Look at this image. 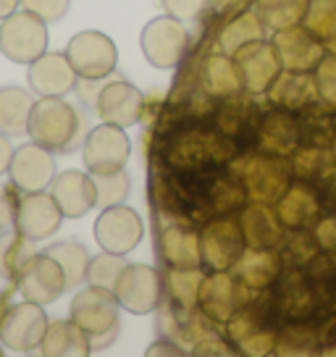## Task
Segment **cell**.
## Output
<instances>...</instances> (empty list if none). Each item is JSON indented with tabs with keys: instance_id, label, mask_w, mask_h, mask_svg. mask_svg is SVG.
Here are the masks:
<instances>
[{
	"instance_id": "cell-26",
	"label": "cell",
	"mask_w": 336,
	"mask_h": 357,
	"mask_svg": "<svg viewBox=\"0 0 336 357\" xmlns=\"http://www.w3.org/2000/svg\"><path fill=\"white\" fill-rule=\"evenodd\" d=\"M13 291H16V287L13 284H8L6 289H0V321H3V315L8 312V307L13 305Z\"/></svg>"
},
{
	"instance_id": "cell-11",
	"label": "cell",
	"mask_w": 336,
	"mask_h": 357,
	"mask_svg": "<svg viewBox=\"0 0 336 357\" xmlns=\"http://www.w3.org/2000/svg\"><path fill=\"white\" fill-rule=\"evenodd\" d=\"M56 174V153H50L47 147L37 145V142H24V145L13 147L6 178L19 192H43L50 190Z\"/></svg>"
},
{
	"instance_id": "cell-25",
	"label": "cell",
	"mask_w": 336,
	"mask_h": 357,
	"mask_svg": "<svg viewBox=\"0 0 336 357\" xmlns=\"http://www.w3.org/2000/svg\"><path fill=\"white\" fill-rule=\"evenodd\" d=\"M11 155H13L11 137L0 132V176H6V174H8V166H11Z\"/></svg>"
},
{
	"instance_id": "cell-7",
	"label": "cell",
	"mask_w": 336,
	"mask_h": 357,
	"mask_svg": "<svg viewBox=\"0 0 336 357\" xmlns=\"http://www.w3.org/2000/svg\"><path fill=\"white\" fill-rule=\"evenodd\" d=\"M132 153V142L123 134L121 126L116 123H105L95 126L87 132L84 145H82V158H84V168L90 174H116L126 166Z\"/></svg>"
},
{
	"instance_id": "cell-4",
	"label": "cell",
	"mask_w": 336,
	"mask_h": 357,
	"mask_svg": "<svg viewBox=\"0 0 336 357\" xmlns=\"http://www.w3.org/2000/svg\"><path fill=\"white\" fill-rule=\"evenodd\" d=\"M45 305L32 300L13 302L0 321V344L16 355H34L47 331Z\"/></svg>"
},
{
	"instance_id": "cell-3",
	"label": "cell",
	"mask_w": 336,
	"mask_h": 357,
	"mask_svg": "<svg viewBox=\"0 0 336 357\" xmlns=\"http://www.w3.org/2000/svg\"><path fill=\"white\" fill-rule=\"evenodd\" d=\"M47 50V22L40 16L24 11H13L0 22V53L11 63L29 66L32 61Z\"/></svg>"
},
{
	"instance_id": "cell-24",
	"label": "cell",
	"mask_w": 336,
	"mask_h": 357,
	"mask_svg": "<svg viewBox=\"0 0 336 357\" xmlns=\"http://www.w3.org/2000/svg\"><path fill=\"white\" fill-rule=\"evenodd\" d=\"M205 6H208V0H163V8L168 11V16H174L179 22L197 19Z\"/></svg>"
},
{
	"instance_id": "cell-12",
	"label": "cell",
	"mask_w": 336,
	"mask_h": 357,
	"mask_svg": "<svg viewBox=\"0 0 336 357\" xmlns=\"http://www.w3.org/2000/svg\"><path fill=\"white\" fill-rule=\"evenodd\" d=\"M16 291L24 300H32L37 305H50L66 291V273L58 266L56 257H50L45 250L34 252L16 279Z\"/></svg>"
},
{
	"instance_id": "cell-6",
	"label": "cell",
	"mask_w": 336,
	"mask_h": 357,
	"mask_svg": "<svg viewBox=\"0 0 336 357\" xmlns=\"http://www.w3.org/2000/svg\"><path fill=\"white\" fill-rule=\"evenodd\" d=\"M113 297L123 310L145 315V312L155 310L163 300V281L153 266L126 263L116 284H113Z\"/></svg>"
},
{
	"instance_id": "cell-16",
	"label": "cell",
	"mask_w": 336,
	"mask_h": 357,
	"mask_svg": "<svg viewBox=\"0 0 336 357\" xmlns=\"http://www.w3.org/2000/svg\"><path fill=\"white\" fill-rule=\"evenodd\" d=\"M92 352V342L74 321H50L34 355L43 357H82Z\"/></svg>"
},
{
	"instance_id": "cell-1",
	"label": "cell",
	"mask_w": 336,
	"mask_h": 357,
	"mask_svg": "<svg viewBox=\"0 0 336 357\" xmlns=\"http://www.w3.org/2000/svg\"><path fill=\"white\" fill-rule=\"evenodd\" d=\"M84 113H79L63 98H37L29 113L26 137L56 155H68L84 145Z\"/></svg>"
},
{
	"instance_id": "cell-17",
	"label": "cell",
	"mask_w": 336,
	"mask_h": 357,
	"mask_svg": "<svg viewBox=\"0 0 336 357\" xmlns=\"http://www.w3.org/2000/svg\"><path fill=\"white\" fill-rule=\"evenodd\" d=\"M34 98L32 89L16 87H0V132L8 137H26L29 126V113H32Z\"/></svg>"
},
{
	"instance_id": "cell-14",
	"label": "cell",
	"mask_w": 336,
	"mask_h": 357,
	"mask_svg": "<svg viewBox=\"0 0 336 357\" xmlns=\"http://www.w3.org/2000/svg\"><path fill=\"white\" fill-rule=\"evenodd\" d=\"M142 111H145L142 92L135 84H129L126 79H116V77H111L102 84L98 102H95V113L100 116L102 121L116 123L121 129L135 126L142 119Z\"/></svg>"
},
{
	"instance_id": "cell-28",
	"label": "cell",
	"mask_w": 336,
	"mask_h": 357,
	"mask_svg": "<svg viewBox=\"0 0 336 357\" xmlns=\"http://www.w3.org/2000/svg\"><path fill=\"white\" fill-rule=\"evenodd\" d=\"M3 231H6V226H3V221H0V234H3Z\"/></svg>"
},
{
	"instance_id": "cell-23",
	"label": "cell",
	"mask_w": 336,
	"mask_h": 357,
	"mask_svg": "<svg viewBox=\"0 0 336 357\" xmlns=\"http://www.w3.org/2000/svg\"><path fill=\"white\" fill-rule=\"evenodd\" d=\"M19 197H22V192L16 190L8 178L0 176V221L6 229H13V215H16Z\"/></svg>"
},
{
	"instance_id": "cell-9",
	"label": "cell",
	"mask_w": 336,
	"mask_h": 357,
	"mask_svg": "<svg viewBox=\"0 0 336 357\" xmlns=\"http://www.w3.org/2000/svg\"><path fill=\"white\" fill-rule=\"evenodd\" d=\"M92 231H95V242L100 245V250L116 252V255H129L142 242L145 226H142L139 213L121 202V205L102 208Z\"/></svg>"
},
{
	"instance_id": "cell-10",
	"label": "cell",
	"mask_w": 336,
	"mask_h": 357,
	"mask_svg": "<svg viewBox=\"0 0 336 357\" xmlns=\"http://www.w3.org/2000/svg\"><path fill=\"white\" fill-rule=\"evenodd\" d=\"M61 221L63 213L50 192H22L13 215V231H19L29 242H45L61 229Z\"/></svg>"
},
{
	"instance_id": "cell-20",
	"label": "cell",
	"mask_w": 336,
	"mask_h": 357,
	"mask_svg": "<svg viewBox=\"0 0 336 357\" xmlns=\"http://www.w3.org/2000/svg\"><path fill=\"white\" fill-rule=\"evenodd\" d=\"M95 178V192H98V205L95 208H111V205H121L126 195L132 190V178L126 171H116V174H92Z\"/></svg>"
},
{
	"instance_id": "cell-18",
	"label": "cell",
	"mask_w": 336,
	"mask_h": 357,
	"mask_svg": "<svg viewBox=\"0 0 336 357\" xmlns=\"http://www.w3.org/2000/svg\"><path fill=\"white\" fill-rule=\"evenodd\" d=\"M50 257H56L58 266L66 273V289H74L79 284L87 281V266H90V252L87 247L77 242V239H63V242H53L45 247Z\"/></svg>"
},
{
	"instance_id": "cell-2",
	"label": "cell",
	"mask_w": 336,
	"mask_h": 357,
	"mask_svg": "<svg viewBox=\"0 0 336 357\" xmlns=\"http://www.w3.org/2000/svg\"><path fill=\"white\" fill-rule=\"evenodd\" d=\"M71 321L84 328L92 342V349L108 347L119 334V302L111 289L87 284L71 300Z\"/></svg>"
},
{
	"instance_id": "cell-21",
	"label": "cell",
	"mask_w": 336,
	"mask_h": 357,
	"mask_svg": "<svg viewBox=\"0 0 336 357\" xmlns=\"http://www.w3.org/2000/svg\"><path fill=\"white\" fill-rule=\"evenodd\" d=\"M126 255H116V252H105L102 250L100 255L90 257V266H87V284L92 287H105V289L113 291V284L119 279V273L126 266Z\"/></svg>"
},
{
	"instance_id": "cell-5",
	"label": "cell",
	"mask_w": 336,
	"mask_h": 357,
	"mask_svg": "<svg viewBox=\"0 0 336 357\" xmlns=\"http://www.w3.org/2000/svg\"><path fill=\"white\" fill-rule=\"evenodd\" d=\"M66 58L71 61L79 79H105L116 74L119 50L105 32L84 29L68 40Z\"/></svg>"
},
{
	"instance_id": "cell-8",
	"label": "cell",
	"mask_w": 336,
	"mask_h": 357,
	"mask_svg": "<svg viewBox=\"0 0 336 357\" xmlns=\"http://www.w3.org/2000/svg\"><path fill=\"white\" fill-rule=\"evenodd\" d=\"M190 47V32L174 16H158L142 29V53L158 68H176Z\"/></svg>"
},
{
	"instance_id": "cell-22",
	"label": "cell",
	"mask_w": 336,
	"mask_h": 357,
	"mask_svg": "<svg viewBox=\"0 0 336 357\" xmlns=\"http://www.w3.org/2000/svg\"><path fill=\"white\" fill-rule=\"evenodd\" d=\"M22 8L40 16L43 22L53 24L66 16L68 8H71V0H22Z\"/></svg>"
},
{
	"instance_id": "cell-13",
	"label": "cell",
	"mask_w": 336,
	"mask_h": 357,
	"mask_svg": "<svg viewBox=\"0 0 336 357\" xmlns=\"http://www.w3.org/2000/svg\"><path fill=\"white\" fill-rule=\"evenodd\" d=\"M77 71L66 58V50H45L26 66V84L37 98H66L77 89Z\"/></svg>"
},
{
	"instance_id": "cell-15",
	"label": "cell",
	"mask_w": 336,
	"mask_h": 357,
	"mask_svg": "<svg viewBox=\"0 0 336 357\" xmlns=\"http://www.w3.org/2000/svg\"><path fill=\"white\" fill-rule=\"evenodd\" d=\"M50 195L58 202L63 218H84L87 213L98 205V192H95V178L87 171H63L56 174L50 184Z\"/></svg>"
},
{
	"instance_id": "cell-19",
	"label": "cell",
	"mask_w": 336,
	"mask_h": 357,
	"mask_svg": "<svg viewBox=\"0 0 336 357\" xmlns=\"http://www.w3.org/2000/svg\"><path fill=\"white\" fill-rule=\"evenodd\" d=\"M34 255V242L24 239L19 231L6 229L0 234V279L16 287V279L24 271L26 260Z\"/></svg>"
},
{
	"instance_id": "cell-27",
	"label": "cell",
	"mask_w": 336,
	"mask_h": 357,
	"mask_svg": "<svg viewBox=\"0 0 336 357\" xmlns=\"http://www.w3.org/2000/svg\"><path fill=\"white\" fill-rule=\"evenodd\" d=\"M19 8H22V0H0V22L6 16H11L13 11H19Z\"/></svg>"
}]
</instances>
